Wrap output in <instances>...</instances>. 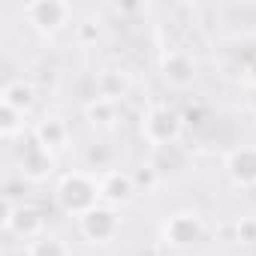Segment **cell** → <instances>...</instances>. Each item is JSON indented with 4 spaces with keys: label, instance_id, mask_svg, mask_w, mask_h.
I'll use <instances>...</instances> for the list:
<instances>
[{
    "label": "cell",
    "instance_id": "obj_16",
    "mask_svg": "<svg viewBox=\"0 0 256 256\" xmlns=\"http://www.w3.org/2000/svg\"><path fill=\"white\" fill-rule=\"evenodd\" d=\"M235 232L241 244H256V217H241L235 223Z\"/></svg>",
    "mask_w": 256,
    "mask_h": 256
},
{
    "label": "cell",
    "instance_id": "obj_9",
    "mask_svg": "<svg viewBox=\"0 0 256 256\" xmlns=\"http://www.w3.org/2000/svg\"><path fill=\"white\" fill-rule=\"evenodd\" d=\"M136 193V178L130 172H120V169H108L100 178V196L106 205H124L130 202Z\"/></svg>",
    "mask_w": 256,
    "mask_h": 256
},
{
    "label": "cell",
    "instance_id": "obj_14",
    "mask_svg": "<svg viewBox=\"0 0 256 256\" xmlns=\"http://www.w3.org/2000/svg\"><path fill=\"white\" fill-rule=\"evenodd\" d=\"M28 256H70L66 244L54 235H40L28 244Z\"/></svg>",
    "mask_w": 256,
    "mask_h": 256
},
{
    "label": "cell",
    "instance_id": "obj_5",
    "mask_svg": "<svg viewBox=\"0 0 256 256\" xmlns=\"http://www.w3.org/2000/svg\"><path fill=\"white\" fill-rule=\"evenodd\" d=\"M160 76L169 88L187 90L196 82V60L184 48H163L160 52Z\"/></svg>",
    "mask_w": 256,
    "mask_h": 256
},
{
    "label": "cell",
    "instance_id": "obj_13",
    "mask_svg": "<svg viewBox=\"0 0 256 256\" xmlns=\"http://www.w3.org/2000/svg\"><path fill=\"white\" fill-rule=\"evenodd\" d=\"M84 114L90 118V124H100V126H112L114 118H118V100H108V96H96L84 106Z\"/></svg>",
    "mask_w": 256,
    "mask_h": 256
},
{
    "label": "cell",
    "instance_id": "obj_7",
    "mask_svg": "<svg viewBox=\"0 0 256 256\" xmlns=\"http://www.w3.org/2000/svg\"><path fill=\"white\" fill-rule=\"evenodd\" d=\"M4 226H6V232H12V235H22V238H28V241H34V238H40L42 235V229H46V220H42V214L34 208V205H16L12 199L6 202V217H4Z\"/></svg>",
    "mask_w": 256,
    "mask_h": 256
},
{
    "label": "cell",
    "instance_id": "obj_15",
    "mask_svg": "<svg viewBox=\"0 0 256 256\" xmlns=\"http://www.w3.org/2000/svg\"><path fill=\"white\" fill-rule=\"evenodd\" d=\"M0 136L4 139H16V136H22L24 133V118L28 114H22V112H16V108H10V106H0Z\"/></svg>",
    "mask_w": 256,
    "mask_h": 256
},
{
    "label": "cell",
    "instance_id": "obj_3",
    "mask_svg": "<svg viewBox=\"0 0 256 256\" xmlns=\"http://www.w3.org/2000/svg\"><path fill=\"white\" fill-rule=\"evenodd\" d=\"M22 16H24V22L36 34L54 36L72 18V6L70 4H60V0H36V4H24L22 6Z\"/></svg>",
    "mask_w": 256,
    "mask_h": 256
},
{
    "label": "cell",
    "instance_id": "obj_11",
    "mask_svg": "<svg viewBox=\"0 0 256 256\" xmlns=\"http://www.w3.org/2000/svg\"><path fill=\"white\" fill-rule=\"evenodd\" d=\"M66 139H70V130H66V124L60 118H46V120H40V126L34 130V142L42 145L48 154L60 151L66 145Z\"/></svg>",
    "mask_w": 256,
    "mask_h": 256
},
{
    "label": "cell",
    "instance_id": "obj_17",
    "mask_svg": "<svg viewBox=\"0 0 256 256\" xmlns=\"http://www.w3.org/2000/svg\"><path fill=\"white\" fill-rule=\"evenodd\" d=\"M241 78H244L250 88H256V54H253L244 66H241Z\"/></svg>",
    "mask_w": 256,
    "mask_h": 256
},
{
    "label": "cell",
    "instance_id": "obj_6",
    "mask_svg": "<svg viewBox=\"0 0 256 256\" xmlns=\"http://www.w3.org/2000/svg\"><path fill=\"white\" fill-rule=\"evenodd\" d=\"M202 235H205V223L196 211H178L163 223V241L169 247H178V250L193 247Z\"/></svg>",
    "mask_w": 256,
    "mask_h": 256
},
{
    "label": "cell",
    "instance_id": "obj_2",
    "mask_svg": "<svg viewBox=\"0 0 256 256\" xmlns=\"http://www.w3.org/2000/svg\"><path fill=\"white\" fill-rule=\"evenodd\" d=\"M184 133V118L166 102H154L142 114V139L154 148H172Z\"/></svg>",
    "mask_w": 256,
    "mask_h": 256
},
{
    "label": "cell",
    "instance_id": "obj_1",
    "mask_svg": "<svg viewBox=\"0 0 256 256\" xmlns=\"http://www.w3.org/2000/svg\"><path fill=\"white\" fill-rule=\"evenodd\" d=\"M54 202L64 214L72 217H84L88 211H94L102 196H100V178L88 175V172H66L58 187H54Z\"/></svg>",
    "mask_w": 256,
    "mask_h": 256
},
{
    "label": "cell",
    "instance_id": "obj_12",
    "mask_svg": "<svg viewBox=\"0 0 256 256\" xmlns=\"http://www.w3.org/2000/svg\"><path fill=\"white\" fill-rule=\"evenodd\" d=\"M22 172H24L28 178H34V181L46 178V175L52 172V154H48L42 145L30 142V145L24 148V154H22Z\"/></svg>",
    "mask_w": 256,
    "mask_h": 256
},
{
    "label": "cell",
    "instance_id": "obj_4",
    "mask_svg": "<svg viewBox=\"0 0 256 256\" xmlns=\"http://www.w3.org/2000/svg\"><path fill=\"white\" fill-rule=\"evenodd\" d=\"M78 232H82L88 241H94V244H108V241H114L118 232H120L118 208L100 202L94 211H88L84 217H78Z\"/></svg>",
    "mask_w": 256,
    "mask_h": 256
},
{
    "label": "cell",
    "instance_id": "obj_8",
    "mask_svg": "<svg viewBox=\"0 0 256 256\" xmlns=\"http://www.w3.org/2000/svg\"><path fill=\"white\" fill-rule=\"evenodd\" d=\"M223 169L235 187H256V145H238L226 154Z\"/></svg>",
    "mask_w": 256,
    "mask_h": 256
},
{
    "label": "cell",
    "instance_id": "obj_10",
    "mask_svg": "<svg viewBox=\"0 0 256 256\" xmlns=\"http://www.w3.org/2000/svg\"><path fill=\"white\" fill-rule=\"evenodd\" d=\"M34 102H36V88H34L28 78H12V82H6L0 106H10V108L28 114V112L34 108Z\"/></svg>",
    "mask_w": 256,
    "mask_h": 256
}]
</instances>
